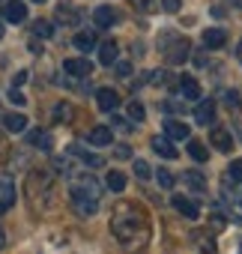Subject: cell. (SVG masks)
Returning a JSON list of instances; mask_svg holds the SVG:
<instances>
[{
	"label": "cell",
	"mask_w": 242,
	"mask_h": 254,
	"mask_svg": "<svg viewBox=\"0 0 242 254\" xmlns=\"http://www.w3.org/2000/svg\"><path fill=\"white\" fill-rule=\"evenodd\" d=\"M111 230H114L117 242H123L126 248H141L150 239V218H147L144 206H138L132 200H120L111 212Z\"/></svg>",
	"instance_id": "6da1fadb"
},
{
	"label": "cell",
	"mask_w": 242,
	"mask_h": 254,
	"mask_svg": "<svg viewBox=\"0 0 242 254\" xmlns=\"http://www.w3.org/2000/svg\"><path fill=\"white\" fill-rule=\"evenodd\" d=\"M51 194H54V183H51V174L48 171H30L27 177V200H30V209L45 215L51 209Z\"/></svg>",
	"instance_id": "7a4b0ae2"
},
{
	"label": "cell",
	"mask_w": 242,
	"mask_h": 254,
	"mask_svg": "<svg viewBox=\"0 0 242 254\" xmlns=\"http://www.w3.org/2000/svg\"><path fill=\"white\" fill-rule=\"evenodd\" d=\"M162 51H165V60H168V63L180 66V63H185V60H188L191 45H188V39H185V36H168V39L162 42Z\"/></svg>",
	"instance_id": "3957f363"
},
{
	"label": "cell",
	"mask_w": 242,
	"mask_h": 254,
	"mask_svg": "<svg viewBox=\"0 0 242 254\" xmlns=\"http://www.w3.org/2000/svg\"><path fill=\"white\" fill-rule=\"evenodd\" d=\"M69 197H93V200H99V183L90 174H78V177H72Z\"/></svg>",
	"instance_id": "277c9868"
},
{
	"label": "cell",
	"mask_w": 242,
	"mask_h": 254,
	"mask_svg": "<svg viewBox=\"0 0 242 254\" xmlns=\"http://www.w3.org/2000/svg\"><path fill=\"white\" fill-rule=\"evenodd\" d=\"M63 72L72 75V78H90V75H93V63H90L87 57H69V60L63 63Z\"/></svg>",
	"instance_id": "5b68a950"
},
{
	"label": "cell",
	"mask_w": 242,
	"mask_h": 254,
	"mask_svg": "<svg viewBox=\"0 0 242 254\" xmlns=\"http://www.w3.org/2000/svg\"><path fill=\"white\" fill-rule=\"evenodd\" d=\"M12 203H15V183H12V177L0 174V212L12 209Z\"/></svg>",
	"instance_id": "8992f818"
},
{
	"label": "cell",
	"mask_w": 242,
	"mask_h": 254,
	"mask_svg": "<svg viewBox=\"0 0 242 254\" xmlns=\"http://www.w3.org/2000/svg\"><path fill=\"white\" fill-rule=\"evenodd\" d=\"M209 144L218 150V153H230L233 150V138L227 129H221V126H212V132H209Z\"/></svg>",
	"instance_id": "52a82bcc"
},
{
	"label": "cell",
	"mask_w": 242,
	"mask_h": 254,
	"mask_svg": "<svg viewBox=\"0 0 242 254\" xmlns=\"http://www.w3.org/2000/svg\"><path fill=\"white\" fill-rule=\"evenodd\" d=\"M188 123H182V120H165V138H171V141H188Z\"/></svg>",
	"instance_id": "ba28073f"
},
{
	"label": "cell",
	"mask_w": 242,
	"mask_h": 254,
	"mask_svg": "<svg viewBox=\"0 0 242 254\" xmlns=\"http://www.w3.org/2000/svg\"><path fill=\"white\" fill-rule=\"evenodd\" d=\"M171 203H174V209H177L180 215H185V218H197V215H200V206H197L194 200L182 197V194H174V197H171Z\"/></svg>",
	"instance_id": "9c48e42d"
},
{
	"label": "cell",
	"mask_w": 242,
	"mask_h": 254,
	"mask_svg": "<svg viewBox=\"0 0 242 254\" xmlns=\"http://www.w3.org/2000/svg\"><path fill=\"white\" fill-rule=\"evenodd\" d=\"M96 105L102 108V111H117L120 108V96H117V90H108V87H102L99 93H96Z\"/></svg>",
	"instance_id": "30bf717a"
},
{
	"label": "cell",
	"mask_w": 242,
	"mask_h": 254,
	"mask_svg": "<svg viewBox=\"0 0 242 254\" xmlns=\"http://www.w3.org/2000/svg\"><path fill=\"white\" fill-rule=\"evenodd\" d=\"M3 15H6V21L18 24V21H24V18H27V6L21 3V0H6V6H3Z\"/></svg>",
	"instance_id": "8fae6325"
},
{
	"label": "cell",
	"mask_w": 242,
	"mask_h": 254,
	"mask_svg": "<svg viewBox=\"0 0 242 254\" xmlns=\"http://www.w3.org/2000/svg\"><path fill=\"white\" fill-rule=\"evenodd\" d=\"M194 120H197L200 126H209V123H215V102H212V99L200 102V105L194 108Z\"/></svg>",
	"instance_id": "7c38bea8"
},
{
	"label": "cell",
	"mask_w": 242,
	"mask_h": 254,
	"mask_svg": "<svg viewBox=\"0 0 242 254\" xmlns=\"http://www.w3.org/2000/svg\"><path fill=\"white\" fill-rule=\"evenodd\" d=\"M150 147H153V150H156V153H159L162 159H177V156H180L171 138H159V135H156V138L150 141Z\"/></svg>",
	"instance_id": "4fadbf2b"
},
{
	"label": "cell",
	"mask_w": 242,
	"mask_h": 254,
	"mask_svg": "<svg viewBox=\"0 0 242 254\" xmlns=\"http://www.w3.org/2000/svg\"><path fill=\"white\" fill-rule=\"evenodd\" d=\"M224 42H227V33L221 30V27H206V33H203V45L206 48H224Z\"/></svg>",
	"instance_id": "5bb4252c"
},
{
	"label": "cell",
	"mask_w": 242,
	"mask_h": 254,
	"mask_svg": "<svg viewBox=\"0 0 242 254\" xmlns=\"http://www.w3.org/2000/svg\"><path fill=\"white\" fill-rule=\"evenodd\" d=\"M87 141L93 147H111V129H108V126H96V129H90Z\"/></svg>",
	"instance_id": "9a60e30c"
},
{
	"label": "cell",
	"mask_w": 242,
	"mask_h": 254,
	"mask_svg": "<svg viewBox=\"0 0 242 254\" xmlns=\"http://www.w3.org/2000/svg\"><path fill=\"white\" fill-rule=\"evenodd\" d=\"M54 15H57V21H60V24H66V27H75V24L81 21V12H78V9H72V6H66V3H63V6H57V12H54Z\"/></svg>",
	"instance_id": "2e32d148"
},
{
	"label": "cell",
	"mask_w": 242,
	"mask_h": 254,
	"mask_svg": "<svg viewBox=\"0 0 242 254\" xmlns=\"http://www.w3.org/2000/svg\"><path fill=\"white\" fill-rule=\"evenodd\" d=\"M27 144H30V147H36V150H45V153H48L54 141H51V135H48L45 129H36V132H30V135H27Z\"/></svg>",
	"instance_id": "e0dca14e"
},
{
	"label": "cell",
	"mask_w": 242,
	"mask_h": 254,
	"mask_svg": "<svg viewBox=\"0 0 242 254\" xmlns=\"http://www.w3.org/2000/svg\"><path fill=\"white\" fill-rule=\"evenodd\" d=\"M3 129L6 132H24L27 129V117L24 114H3Z\"/></svg>",
	"instance_id": "ac0fdd59"
},
{
	"label": "cell",
	"mask_w": 242,
	"mask_h": 254,
	"mask_svg": "<svg viewBox=\"0 0 242 254\" xmlns=\"http://www.w3.org/2000/svg\"><path fill=\"white\" fill-rule=\"evenodd\" d=\"M117 54H120L117 42H114V39H108V42H102V48H99V63L111 66V63H117Z\"/></svg>",
	"instance_id": "d6986e66"
},
{
	"label": "cell",
	"mask_w": 242,
	"mask_h": 254,
	"mask_svg": "<svg viewBox=\"0 0 242 254\" xmlns=\"http://www.w3.org/2000/svg\"><path fill=\"white\" fill-rule=\"evenodd\" d=\"M72 206H75L78 215H96L99 200H93V197H72Z\"/></svg>",
	"instance_id": "ffe728a7"
},
{
	"label": "cell",
	"mask_w": 242,
	"mask_h": 254,
	"mask_svg": "<svg viewBox=\"0 0 242 254\" xmlns=\"http://www.w3.org/2000/svg\"><path fill=\"white\" fill-rule=\"evenodd\" d=\"M93 21H96V27H111V24L117 21V12H114L111 6H99V9L93 12Z\"/></svg>",
	"instance_id": "44dd1931"
},
{
	"label": "cell",
	"mask_w": 242,
	"mask_h": 254,
	"mask_svg": "<svg viewBox=\"0 0 242 254\" xmlns=\"http://www.w3.org/2000/svg\"><path fill=\"white\" fill-rule=\"evenodd\" d=\"M180 93H182V99H200V84H197L191 75H185V78L180 81Z\"/></svg>",
	"instance_id": "7402d4cb"
},
{
	"label": "cell",
	"mask_w": 242,
	"mask_h": 254,
	"mask_svg": "<svg viewBox=\"0 0 242 254\" xmlns=\"http://www.w3.org/2000/svg\"><path fill=\"white\" fill-rule=\"evenodd\" d=\"M69 153H72V156H78V159H81L84 165H90V168H102V165H105V162H102L99 156H93V153H87V150H81L78 144H72V150H69Z\"/></svg>",
	"instance_id": "603a6c76"
},
{
	"label": "cell",
	"mask_w": 242,
	"mask_h": 254,
	"mask_svg": "<svg viewBox=\"0 0 242 254\" xmlns=\"http://www.w3.org/2000/svg\"><path fill=\"white\" fill-rule=\"evenodd\" d=\"M182 183H185L188 189H194V191H206V180H203L197 171H185V174H182Z\"/></svg>",
	"instance_id": "cb8c5ba5"
},
{
	"label": "cell",
	"mask_w": 242,
	"mask_h": 254,
	"mask_svg": "<svg viewBox=\"0 0 242 254\" xmlns=\"http://www.w3.org/2000/svg\"><path fill=\"white\" fill-rule=\"evenodd\" d=\"M72 117H75V108L69 102H60L54 108V123H72Z\"/></svg>",
	"instance_id": "d4e9b609"
},
{
	"label": "cell",
	"mask_w": 242,
	"mask_h": 254,
	"mask_svg": "<svg viewBox=\"0 0 242 254\" xmlns=\"http://www.w3.org/2000/svg\"><path fill=\"white\" fill-rule=\"evenodd\" d=\"M188 153H191L194 162H206V159H209L206 144H203V141H194V138H188Z\"/></svg>",
	"instance_id": "484cf974"
},
{
	"label": "cell",
	"mask_w": 242,
	"mask_h": 254,
	"mask_svg": "<svg viewBox=\"0 0 242 254\" xmlns=\"http://www.w3.org/2000/svg\"><path fill=\"white\" fill-rule=\"evenodd\" d=\"M33 36H39V39H51V36H54V24L45 21V18L33 21Z\"/></svg>",
	"instance_id": "4316f807"
},
{
	"label": "cell",
	"mask_w": 242,
	"mask_h": 254,
	"mask_svg": "<svg viewBox=\"0 0 242 254\" xmlns=\"http://www.w3.org/2000/svg\"><path fill=\"white\" fill-rule=\"evenodd\" d=\"M224 183H242V159H236V162H230V168H227V174H224Z\"/></svg>",
	"instance_id": "83f0119b"
},
{
	"label": "cell",
	"mask_w": 242,
	"mask_h": 254,
	"mask_svg": "<svg viewBox=\"0 0 242 254\" xmlns=\"http://www.w3.org/2000/svg\"><path fill=\"white\" fill-rule=\"evenodd\" d=\"M108 189H111V191H123V189H126V177L120 174V171H111V174H108Z\"/></svg>",
	"instance_id": "f1b7e54d"
},
{
	"label": "cell",
	"mask_w": 242,
	"mask_h": 254,
	"mask_svg": "<svg viewBox=\"0 0 242 254\" xmlns=\"http://www.w3.org/2000/svg\"><path fill=\"white\" fill-rule=\"evenodd\" d=\"M93 45H96V36L93 33H78L75 36V48L78 51H93Z\"/></svg>",
	"instance_id": "f546056e"
},
{
	"label": "cell",
	"mask_w": 242,
	"mask_h": 254,
	"mask_svg": "<svg viewBox=\"0 0 242 254\" xmlns=\"http://www.w3.org/2000/svg\"><path fill=\"white\" fill-rule=\"evenodd\" d=\"M156 177H159V186H162V189H168V191H171V189H174V183H177V177H174L171 171H165V168H159V174H156Z\"/></svg>",
	"instance_id": "4dcf8cb0"
},
{
	"label": "cell",
	"mask_w": 242,
	"mask_h": 254,
	"mask_svg": "<svg viewBox=\"0 0 242 254\" xmlns=\"http://www.w3.org/2000/svg\"><path fill=\"white\" fill-rule=\"evenodd\" d=\"M135 174H138V180H150L153 177V168L144 159H135Z\"/></svg>",
	"instance_id": "1f68e13d"
},
{
	"label": "cell",
	"mask_w": 242,
	"mask_h": 254,
	"mask_svg": "<svg viewBox=\"0 0 242 254\" xmlns=\"http://www.w3.org/2000/svg\"><path fill=\"white\" fill-rule=\"evenodd\" d=\"M129 117H132L135 123H141V120L147 117V111H144V105H141V102H132V105H129Z\"/></svg>",
	"instance_id": "d6a6232c"
},
{
	"label": "cell",
	"mask_w": 242,
	"mask_h": 254,
	"mask_svg": "<svg viewBox=\"0 0 242 254\" xmlns=\"http://www.w3.org/2000/svg\"><path fill=\"white\" fill-rule=\"evenodd\" d=\"M180 6H182V0H162V9H165V12H171V15H174V12H180Z\"/></svg>",
	"instance_id": "836d02e7"
},
{
	"label": "cell",
	"mask_w": 242,
	"mask_h": 254,
	"mask_svg": "<svg viewBox=\"0 0 242 254\" xmlns=\"http://www.w3.org/2000/svg\"><path fill=\"white\" fill-rule=\"evenodd\" d=\"M224 105H227V108H239V93H236V90H227V93H224Z\"/></svg>",
	"instance_id": "e575fe53"
},
{
	"label": "cell",
	"mask_w": 242,
	"mask_h": 254,
	"mask_svg": "<svg viewBox=\"0 0 242 254\" xmlns=\"http://www.w3.org/2000/svg\"><path fill=\"white\" fill-rule=\"evenodd\" d=\"M9 102H12V105H24L27 99H24V93H21L18 87H12V90H9Z\"/></svg>",
	"instance_id": "d590c367"
},
{
	"label": "cell",
	"mask_w": 242,
	"mask_h": 254,
	"mask_svg": "<svg viewBox=\"0 0 242 254\" xmlns=\"http://www.w3.org/2000/svg\"><path fill=\"white\" fill-rule=\"evenodd\" d=\"M117 75H120V78H129V75H132V66H129V63H117Z\"/></svg>",
	"instance_id": "8d00e7d4"
},
{
	"label": "cell",
	"mask_w": 242,
	"mask_h": 254,
	"mask_svg": "<svg viewBox=\"0 0 242 254\" xmlns=\"http://www.w3.org/2000/svg\"><path fill=\"white\" fill-rule=\"evenodd\" d=\"M111 129H129V123L123 117H111Z\"/></svg>",
	"instance_id": "74e56055"
},
{
	"label": "cell",
	"mask_w": 242,
	"mask_h": 254,
	"mask_svg": "<svg viewBox=\"0 0 242 254\" xmlns=\"http://www.w3.org/2000/svg\"><path fill=\"white\" fill-rule=\"evenodd\" d=\"M27 81V72H15V78H12V87H21Z\"/></svg>",
	"instance_id": "f35d334b"
},
{
	"label": "cell",
	"mask_w": 242,
	"mask_h": 254,
	"mask_svg": "<svg viewBox=\"0 0 242 254\" xmlns=\"http://www.w3.org/2000/svg\"><path fill=\"white\" fill-rule=\"evenodd\" d=\"M224 227V215H212V230H221Z\"/></svg>",
	"instance_id": "ab89813d"
},
{
	"label": "cell",
	"mask_w": 242,
	"mask_h": 254,
	"mask_svg": "<svg viewBox=\"0 0 242 254\" xmlns=\"http://www.w3.org/2000/svg\"><path fill=\"white\" fill-rule=\"evenodd\" d=\"M135 3H138V9H150V6H153V0H135Z\"/></svg>",
	"instance_id": "60d3db41"
},
{
	"label": "cell",
	"mask_w": 242,
	"mask_h": 254,
	"mask_svg": "<svg viewBox=\"0 0 242 254\" xmlns=\"http://www.w3.org/2000/svg\"><path fill=\"white\" fill-rule=\"evenodd\" d=\"M117 156L120 159H129V147H117Z\"/></svg>",
	"instance_id": "b9f144b4"
},
{
	"label": "cell",
	"mask_w": 242,
	"mask_h": 254,
	"mask_svg": "<svg viewBox=\"0 0 242 254\" xmlns=\"http://www.w3.org/2000/svg\"><path fill=\"white\" fill-rule=\"evenodd\" d=\"M6 245V233H3V227H0V248Z\"/></svg>",
	"instance_id": "7bdbcfd3"
},
{
	"label": "cell",
	"mask_w": 242,
	"mask_h": 254,
	"mask_svg": "<svg viewBox=\"0 0 242 254\" xmlns=\"http://www.w3.org/2000/svg\"><path fill=\"white\" fill-rule=\"evenodd\" d=\"M3 156H6V144H3V141H0V159H3Z\"/></svg>",
	"instance_id": "ee69618b"
},
{
	"label": "cell",
	"mask_w": 242,
	"mask_h": 254,
	"mask_svg": "<svg viewBox=\"0 0 242 254\" xmlns=\"http://www.w3.org/2000/svg\"><path fill=\"white\" fill-rule=\"evenodd\" d=\"M3 33H6V27H3V21H0V39H3Z\"/></svg>",
	"instance_id": "f6af8a7d"
},
{
	"label": "cell",
	"mask_w": 242,
	"mask_h": 254,
	"mask_svg": "<svg viewBox=\"0 0 242 254\" xmlns=\"http://www.w3.org/2000/svg\"><path fill=\"white\" fill-rule=\"evenodd\" d=\"M236 57H239V63H242V42H239V51H236Z\"/></svg>",
	"instance_id": "bcb514c9"
},
{
	"label": "cell",
	"mask_w": 242,
	"mask_h": 254,
	"mask_svg": "<svg viewBox=\"0 0 242 254\" xmlns=\"http://www.w3.org/2000/svg\"><path fill=\"white\" fill-rule=\"evenodd\" d=\"M230 3H233V6H239V9H242V0H230Z\"/></svg>",
	"instance_id": "7dc6e473"
},
{
	"label": "cell",
	"mask_w": 242,
	"mask_h": 254,
	"mask_svg": "<svg viewBox=\"0 0 242 254\" xmlns=\"http://www.w3.org/2000/svg\"><path fill=\"white\" fill-rule=\"evenodd\" d=\"M33 3H45V0H33Z\"/></svg>",
	"instance_id": "c3c4849f"
},
{
	"label": "cell",
	"mask_w": 242,
	"mask_h": 254,
	"mask_svg": "<svg viewBox=\"0 0 242 254\" xmlns=\"http://www.w3.org/2000/svg\"><path fill=\"white\" fill-rule=\"evenodd\" d=\"M239 254H242V242H239Z\"/></svg>",
	"instance_id": "681fc988"
},
{
	"label": "cell",
	"mask_w": 242,
	"mask_h": 254,
	"mask_svg": "<svg viewBox=\"0 0 242 254\" xmlns=\"http://www.w3.org/2000/svg\"><path fill=\"white\" fill-rule=\"evenodd\" d=\"M239 203H242V197H239Z\"/></svg>",
	"instance_id": "f907efd6"
}]
</instances>
